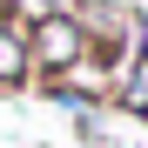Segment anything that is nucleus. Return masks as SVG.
Instances as JSON below:
<instances>
[{
    "label": "nucleus",
    "instance_id": "20e7f679",
    "mask_svg": "<svg viewBox=\"0 0 148 148\" xmlns=\"http://www.w3.org/2000/svg\"><path fill=\"white\" fill-rule=\"evenodd\" d=\"M135 54L148 61V14H135Z\"/></svg>",
    "mask_w": 148,
    "mask_h": 148
},
{
    "label": "nucleus",
    "instance_id": "7ed1b4c3",
    "mask_svg": "<svg viewBox=\"0 0 148 148\" xmlns=\"http://www.w3.org/2000/svg\"><path fill=\"white\" fill-rule=\"evenodd\" d=\"M34 61H27V20H0V94L27 88Z\"/></svg>",
    "mask_w": 148,
    "mask_h": 148
},
{
    "label": "nucleus",
    "instance_id": "39448f33",
    "mask_svg": "<svg viewBox=\"0 0 148 148\" xmlns=\"http://www.w3.org/2000/svg\"><path fill=\"white\" fill-rule=\"evenodd\" d=\"M27 7H34V14H67V0H27ZM34 14H27V20H34Z\"/></svg>",
    "mask_w": 148,
    "mask_h": 148
},
{
    "label": "nucleus",
    "instance_id": "f257e3e1",
    "mask_svg": "<svg viewBox=\"0 0 148 148\" xmlns=\"http://www.w3.org/2000/svg\"><path fill=\"white\" fill-rule=\"evenodd\" d=\"M27 61H34V81L88 67V34L74 27V14H34L27 20Z\"/></svg>",
    "mask_w": 148,
    "mask_h": 148
},
{
    "label": "nucleus",
    "instance_id": "f03ea898",
    "mask_svg": "<svg viewBox=\"0 0 148 148\" xmlns=\"http://www.w3.org/2000/svg\"><path fill=\"white\" fill-rule=\"evenodd\" d=\"M101 101L114 114H128V121H148V61L141 54H128V61L108 74V94H101Z\"/></svg>",
    "mask_w": 148,
    "mask_h": 148
}]
</instances>
